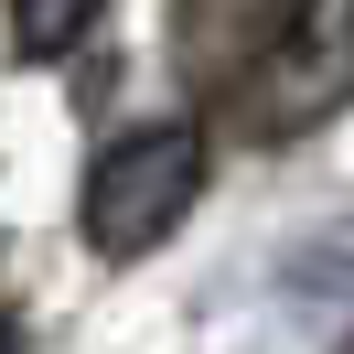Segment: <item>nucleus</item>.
<instances>
[{"label": "nucleus", "mask_w": 354, "mask_h": 354, "mask_svg": "<svg viewBox=\"0 0 354 354\" xmlns=\"http://www.w3.org/2000/svg\"><path fill=\"white\" fill-rule=\"evenodd\" d=\"M344 354H354V344H344Z\"/></svg>", "instance_id": "obj_5"}, {"label": "nucleus", "mask_w": 354, "mask_h": 354, "mask_svg": "<svg viewBox=\"0 0 354 354\" xmlns=\"http://www.w3.org/2000/svg\"><path fill=\"white\" fill-rule=\"evenodd\" d=\"M215 183V140L204 129H129L97 151L86 172V247L97 258H151Z\"/></svg>", "instance_id": "obj_2"}, {"label": "nucleus", "mask_w": 354, "mask_h": 354, "mask_svg": "<svg viewBox=\"0 0 354 354\" xmlns=\"http://www.w3.org/2000/svg\"><path fill=\"white\" fill-rule=\"evenodd\" d=\"M0 354H22V311H0Z\"/></svg>", "instance_id": "obj_4"}, {"label": "nucleus", "mask_w": 354, "mask_h": 354, "mask_svg": "<svg viewBox=\"0 0 354 354\" xmlns=\"http://www.w3.org/2000/svg\"><path fill=\"white\" fill-rule=\"evenodd\" d=\"M354 108V0H279L247 65H225V129L247 151H290Z\"/></svg>", "instance_id": "obj_1"}, {"label": "nucleus", "mask_w": 354, "mask_h": 354, "mask_svg": "<svg viewBox=\"0 0 354 354\" xmlns=\"http://www.w3.org/2000/svg\"><path fill=\"white\" fill-rule=\"evenodd\" d=\"M97 0H11V54L22 65H65L75 44H86Z\"/></svg>", "instance_id": "obj_3"}]
</instances>
